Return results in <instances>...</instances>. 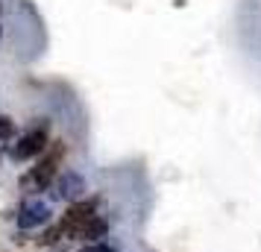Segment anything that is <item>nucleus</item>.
<instances>
[{"mask_svg":"<svg viewBox=\"0 0 261 252\" xmlns=\"http://www.w3.org/2000/svg\"><path fill=\"white\" fill-rule=\"evenodd\" d=\"M47 126H33L30 132H24L18 138V144L9 150V156L15 161H27V158H36V156H44L47 150Z\"/></svg>","mask_w":261,"mask_h":252,"instance_id":"1","label":"nucleus"},{"mask_svg":"<svg viewBox=\"0 0 261 252\" xmlns=\"http://www.w3.org/2000/svg\"><path fill=\"white\" fill-rule=\"evenodd\" d=\"M91 217H97L94 203H88V200L71 203V205H68V211H65V217H62V223H59L62 232H65V238H80L83 226L91 220Z\"/></svg>","mask_w":261,"mask_h":252,"instance_id":"2","label":"nucleus"},{"mask_svg":"<svg viewBox=\"0 0 261 252\" xmlns=\"http://www.w3.org/2000/svg\"><path fill=\"white\" fill-rule=\"evenodd\" d=\"M53 223V208H50L44 200H30V203L21 205L18 211V229L27 232V229H41Z\"/></svg>","mask_w":261,"mask_h":252,"instance_id":"3","label":"nucleus"},{"mask_svg":"<svg viewBox=\"0 0 261 252\" xmlns=\"http://www.w3.org/2000/svg\"><path fill=\"white\" fill-rule=\"evenodd\" d=\"M59 158H62V147H59V141H56V147H53L47 156L38 161L36 167L30 170V182L36 185L38 191H44L50 182H56V176H59V173H56V167H59Z\"/></svg>","mask_w":261,"mask_h":252,"instance_id":"4","label":"nucleus"},{"mask_svg":"<svg viewBox=\"0 0 261 252\" xmlns=\"http://www.w3.org/2000/svg\"><path fill=\"white\" fill-rule=\"evenodd\" d=\"M88 191V185H85L83 173H76V170H62L59 176H56V193H59L62 200H68L71 203H80Z\"/></svg>","mask_w":261,"mask_h":252,"instance_id":"5","label":"nucleus"},{"mask_svg":"<svg viewBox=\"0 0 261 252\" xmlns=\"http://www.w3.org/2000/svg\"><path fill=\"white\" fill-rule=\"evenodd\" d=\"M106 238H109V223L97 214V217H91V220L83 226V232H80V238H76V240H85V243H100V240H106Z\"/></svg>","mask_w":261,"mask_h":252,"instance_id":"6","label":"nucleus"},{"mask_svg":"<svg viewBox=\"0 0 261 252\" xmlns=\"http://www.w3.org/2000/svg\"><path fill=\"white\" fill-rule=\"evenodd\" d=\"M65 238V232H62V226H47L44 232H41V238L36 240L38 246H56L59 240Z\"/></svg>","mask_w":261,"mask_h":252,"instance_id":"7","label":"nucleus"},{"mask_svg":"<svg viewBox=\"0 0 261 252\" xmlns=\"http://www.w3.org/2000/svg\"><path fill=\"white\" fill-rule=\"evenodd\" d=\"M76 252H118V246L109 243V240H100V243H85L83 249H76Z\"/></svg>","mask_w":261,"mask_h":252,"instance_id":"8","label":"nucleus"},{"mask_svg":"<svg viewBox=\"0 0 261 252\" xmlns=\"http://www.w3.org/2000/svg\"><path fill=\"white\" fill-rule=\"evenodd\" d=\"M12 135H15V123L6 115H0V141H9Z\"/></svg>","mask_w":261,"mask_h":252,"instance_id":"9","label":"nucleus"}]
</instances>
